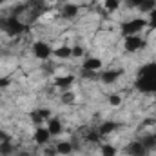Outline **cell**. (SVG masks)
Segmentation results:
<instances>
[{
  "label": "cell",
  "mask_w": 156,
  "mask_h": 156,
  "mask_svg": "<svg viewBox=\"0 0 156 156\" xmlns=\"http://www.w3.org/2000/svg\"><path fill=\"white\" fill-rule=\"evenodd\" d=\"M11 83V80L9 78H0V87H7Z\"/></svg>",
  "instance_id": "obj_27"
},
{
  "label": "cell",
  "mask_w": 156,
  "mask_h": 156,
  "mask_svg": "<svg viewBox=\"0 0 156 156\" xmlns=\"http://www.w3.org/2000/svg\"><path fill=\"white\" fill-rule=\"evenodd\" d=\"M82 67H83V71H98L102 67V60L96 58V56H89V58L83 60Z\"/></svg>",
  "instance_id": "obj_7"
},
{
  "label": "cell",
  "mask_w": 156,
  "mask_h": 156,
  "mask_svg": "<svg viewBox=\"0 0 156 156\" xmlns=\"http://www.w3.org/2000/svg\"><path fill=\"white\" fill-rule=\"evenodd\" d=\"M83 55V49L80 47V45H75V47H71V56H82Z\"/></svg>",
  "instance_id": "obj_24"
},
{
  "label": "cell",
  "mask_w": 156,
  "mask_h": 156,
  "mask_svg": "<svg viewBox=\"0 0 156 156\" xmlns=\"http://www.w3.org/2000/svg\"><path fill=\"white\" fill-rule=\"evenodd\" d=\"M55 149H56V153H58V154L67 156V154H71V153H73V144H71V142H60Z\"/></svg>",
  "instance_id": "obj_13"
},
{
  "label": "cell",
  "mask_w": 156,
  "mask_h": 156,
  "mask_svg": "<svg viewBox=\"0 0 156 156\" xmlns=\"http://www.w3.org/2000/svg\"><path fill=\"white\" fill-rule=\"evenodd\" d=\"M100 151H102V156H116V153H118L116 147L111 145V144H104Z\"/></svg>",
  "instance_id": "obj_17"
},
{
  "label": "cell",
  "mask_w": 156,
  "mask_h": 156,
  "mask_svg": "<svg viewBox=\"0 0 156 156\" xmlns=\"http://www.w3.org/2000/svg\"><path fill=\"white\" fill-rule=\"evenodd\" d=\"M49 138H51V134H49L47 127H38V129L35 131V142H37L38 145H45V144L49 142Z\"/></svg>",
  "instance_id": "obj_9"
},
{
  "label": "cell",
  "mask_w": 156,
  "mask_h": 156,
  "mask_svg": "<svg viewBox=\"0 0 156 156\" xmlns=\"http://www.w3.org/2000/svg\"><path fill=\"white\" fill-rule=\"evenodd\" d=\"M142 144H144V147H145L147 151L156 149V134H147V136H144V138H142Z\"/></svg>",
  "instance_id": "obj_16"
},
{
  "label": "cell",
  "mask_w": 156,
  "mask_h": 156,
  "mask_svg": "<svg viewBox=\"0 0 156 156\" xmlns=\"http://www.w3.org/2000/svg\"><path fill=\"white\" fill-rule=\"evenodd\" d=\"M104 5L107 11H116L120 5V0H104Z\"/></svg>",
  "instance_id": "obj_20"
},
{
  "label": "cell",
  "mask_w": 156,
  "mask_h": 156,
  "mask_svg": "<svg viewBox=\"0 0 156 156\" xmlns=\"http://www.w3.org/2000/svg\"><path fill=\"white\" fill-rule=\"evenodd\" d=\"M136 87L142 93H156V64H147L140 71Z\"/></svg>",
  "instance_id": "obj_1"
},
{
  "label": "cell",
  "mask_w": 156,
  "mask_h": 156,
  "mask_svg": "<svg viewBox=\"0 0 156 156\" xmlns=\"http://www.w3.org/2000/svg\"><path fill=\"white\" fill-rule=\"evenodd\" d=\"M109 104H111L113 107L122 105V96H118V94H111V96H109Z\"/></svg>",
  "instance_id": "obj_22"
},
{
  "label": "cell",
  "mask_w": 156,
  "mask_h": 156,
  "mask_svg": "<svg viewBox=\"0 0 156 156\" xmlns=\"http://www.w3.org/2000/svg\"><path fill=\"white\" fill-rule=\"evenodd\" d=\"M0 142H9V136L5 133H2V131H0Z\"/></svg>",
  "instance_id": "obj_30"
},
{
  "label": "cell",
  "mask_w": 156,
  "mask_h": 156,
  "mask_svg": "<svg viewBox=\"0 0 156 156\" xmlns=\"http://www.w3.org/2000/svg\"><path fill=\"white\" fill-rule=\"evenodd\" d=\"M62 15L66 18H75L78 15V5H75V4H66L64 9H62Z\"/></svg>",
  "instance_id": "obj_14"
},
{
  "label": "cell",
  "mask_w": 156,
  "mask_h": 156,
  "mask_svg": "<svg viewBox=\"0 0 156 156\" xmlns=\"http://www.w3.org/2000/svg\"><path fill=\"white\" fill-rule=\"evenodd\" d=\"M13 145H11V142H0V154L2 156H9L13 154Z\"/></svg>",
  "instance_id": "obj_18"
},
{
  "label": "cell",
  "mask_w": 156,
  "mask_h": 156,
  "mask_svg": "<svg viewBox=\"0 0 156 156\" xmlns=\"http://www.w3.org/2000/svg\"><path fill=\"white\" fill-rule=\"evenodd\" d=\"M75 82V76L73 75H67V76H58L55 78V85L58 87V89H67L71 83Z\"/></svg>",
  "instance_id": "obj_11"
},
{
  "label": "cell",
  "mask_w": 156,
  "mask_h": 156,
  "mask_svg": "<svg viewBox=\"0 0 156 156\" xmlns=\"http://www.w3.org/2000/svg\"><path fill=\"white\" fill-rule=\"evenodd\" d=\"M58 153H56V149H45V153H44V156H56Z\"/></svg>",
  "instance_id": "obj_28"
},
{
  "label": "cell",
  "mask_w": 156,
  "mask_h": 156,
  "mask_svg": "<svg viewBox=\"0 0 156 156\" xmlns=\"http://www.w3.org/2000/svg\"><path fill=\"white\" fill-rule=\"evenodd\" d=\"M116 127H118L116 122H104V123L100 125V129H98V134H100V136H107V134H111Z\"/></svg>",
  "instance_id": "obj_12"
},
{
  "label": "cell",
  "mask_w": 156,
  "mask_h": 156,
  "mask_svg": "<svg viewBox=\"0 0 156 156\" xmlns=\"http://www.w3.org/2000/svg\"><path fill=\"white\" fill-rule=\"evenodd\" d=\"M31 120H33V123H37V125H42V123L45 122L38 111H33V113H31Z\"/></svg>",
  "instance_id": "obj_21"
},
{
  "label": "cell",
  "mask_w": 156,
  "mask_h": 156,
  "mask_svg": "<svg viewBox=\"0 0 156 156\" xmlns=\"http://www.w3.org/2000/svg\"><path fill=\"white\" fill-rule=\"evenodd\" d=\"M154 7H156V0H144L142 5H140V9L145 11V13H151Z\"/></svg>",
  "instance_id": "obj_19"
},
{
  "label": "cell",
  "mask_w": 156,
  "mask_h": 156,
  "mask_svg": "<svg viewBox=\"0 0 156 156\" xmlns=\"http://www.w3.org/2000/svg\"><path fill=\"white\" fill-rule=\"evenodd\" d=\"M4 2H5V0H0V5H2V4H4Z\"/></svg>",
  "instance_id": "obj_31"
},
{
  "label": "cell",
  "mask_w": 156,
  "mask_h": 156,
  "mask_svg": "<svg viewBox=\"0 0 156 156\" xmlns=\"http://www.w3.org/2000/svg\"><path fill=\"white\" fill-rule=\"evenodd\" d=\"M147 20L145 18H133V20H127L122 24V33L123 37H131V35H138L142 29L147 27Z\"/></svg>",
  "instance_id": "obj_2"
},
{
  "label": "cell",
  "mask_w": 156,
  "mask_h": 156,
  "mask_svg": "<svg viewBox=\"0 0 156 156\" xmlns=\"http://www.w3.org/2000/svg\"><path fill=\"white\" fill-rule=\"evenodd\" d=\"M53 55L58 58H69L71 56V47L69 45H60L56 49H53Z\"/></svg>",
  "instance_id": "obj_15"
},
{
  "label": "cell",
  "mask_w": 156,
  "mask_h": 156,
  "mask_svg": "<svg viewBox=\"0 0 156 156\" xmlns=\"http://www.w3.org/2000/svg\"><path fill=\"white\" fill-rule=\"evenodd\" d=\"M73 98H75V96H73L71 93H64V96H62V100H64L66 104H69V102H73Z\"/></svg>",
  "instance_id": "obj_26"
},
{
  "label": "cell",
  "mask_w": 156,
  "mask_h": 156,
  "mask_svg": "<svg viewBox=\"0 0 156 156\" xmlns=\"http://www.w3.org/2000/svg\"><path fill=\"white\" fill-rule=\"evenodd\" d=\"M149 26H151L153 29H156V7L149 13Z\"/></svg>",
  "instance_id": "obj_23"
},
{
  "label": "cell",
  "mask_w": 156,
  "mask_h": 156,
  "mask_svg": "<svg viewBox=\"0 0 156 156\" xmlns=\"http://www.w3.org/2000/svg\"><path fill=\"white\" fill-rule=\"evenodd\" d=\"M123 75V71L122 69H113V71H105L104 75H102V82L104 83H115L118 78Z\"/></svg>",
  "instance_id": "obj_10"
},
{
  "label": "cell",
  "mask_w": 156,
  "mask_h": 156,
  "mask_svg": "<svg viewBox=\"0 0 156 156\" xmlns=\"http://www.w3.org/2000/svg\"><path fill=\"white\" fill-rule=\"evenodd\" d=\"M144 45H145V42L140 38L138 35H131V37H125V42H123V47H125L129 53H136V51H140Z\"/></svg>",
  "instance_id": "obj_5"
},
{
  "label": "cell",
  "mask_w": 156,
  "mask_h": 156,
  "mask_svg": "<svg viewBox=\"0 0 156 156\" xmlns=\"http://www.w3.org/2000/svg\"><path fill=\"white\" fill-rule=\"evenodd\" d=\"M45 123H47V131H49L51 136H58L62 133V122L58 118H49Z\"/></svg>",
  "instance_id": "obj_8"
},
{
  "label": "cell",
  "mask_w": 156,
  "mask_h": 156,
  "mask_svg": "<svg viewBox=\"0 0 156 156\" xmlns=\"http://www.w3.org/2000/svg\"><path fill=\"white\" fill-rule=\"evenodd\" d=\"M2 27H4V31L9 35V37H16V35H22L24 31H26V26L13 15V16H9V18H5L4 22H2Z\"/></svg>",
  "instance_id": "obj_3"
},
{
  "label": "cell",
  "mask_w": 156,
  "mask_h": 156,
  "mask_svg": "<svg viewBox=\"0 0 156 156\" xmlns=\"http://www.w3.org/2000/svg\"><path fill=\"white\" fill-rule=\"evenodd\" d=\"M125 151H127V154L129 156H147L149 154V151L144 147L142 142H133V144H129Z\"/></svg>",
  "instance_id": "obj_6"
},
{
  "label": "cell",
  "mask_w": 156,
  "mask_h": 156,
  "mask_svg": "<svg viewBox=\"0 0 156 156\" xmlns=\"http://www.w3.org/2000/svg\"><path fill=\"white\" fill-rule=\"evenodd\" d=\"M87 140H89V142H98V140H100V134H98V133H89V134H87Z\"/></svg>",
  "instance_id": "obj_25"
},
{
  "label": "cell",
  "mask_w": 156,
  "mask_h": 156,
  "mask_svg": "<svg viewBox=\"0 0 156 156\" xmlns=\"http://www.w3.org/2000/svg\"><path fill=\"white\" fill-rule=\"evenodd\" d=\"M142 2H144V0H129V4H131V5H134V7H140V5H142Z\"/></svg>",
  "instance_id": "obj_29"
},
{
  "label": "cell",
  "mask_w": 156,
  "mask_h": 156,
  "mask_svg": "<svg viewBox=\"0 0 156 156\" xmlns=\"http://www.w3.org/2000/svg\"><path fill=\"white\" fill-rule=\"evenodd\" d=\"M33 53L38 60H47L51 55H53V49L49 47V44L45 42H35L33 44Z\"/></svg>",
  "instance_id": "obj_4"
}]
</instances>
